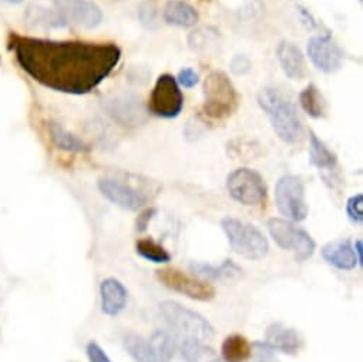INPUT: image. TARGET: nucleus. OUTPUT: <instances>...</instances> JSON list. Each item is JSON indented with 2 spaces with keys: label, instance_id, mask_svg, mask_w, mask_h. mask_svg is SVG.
<instances>
[{
  "label": "nucleus",
  "instance_id": "6e6552de",
  "mask_svg": "<svg viewBox=\"0 0 363 362\" xmlns=\"http://www.w3.org/2000/svg\"><path fill=\"white\" fill-rule=\"evenodd\" d=\"M268 230L277 246L282 250L295 253V258L299 263L306 261L315 253L316 244L313 238L305 230L295 227L288 220L271 219L268 221Z\"/></svg>",
  "mask_w": 363,
  "mask_h": 362
},
{
  "label": "nucleus",
  "instance_id": "4468645a",
  "mask_svg": "<svg viewBox=\"0 0 363 362\" xmlns=\"http://www.w3.org/2000/svg\"><path fill=\"white\" fill-rule=\"evenodd\" d=\"M107 113L123 126H140L147 120L141 100L133 94L116 96L106 103Z\"/></svg>",
  "mask_w": 363,
  "mask_h": 362
},
{
  "label": "nucleus",
  "instance_id": "dca6fc26",
  "mask_svg": "<svg viewBox=\"0 0 363 362\" xmlns=\"http://www.w3.org/2000/svg\"><path fill=\"white\" fill-rule=\"evenodd\" d=\"M277 57L282 72L291 80H302L306 77L305 57L295 43L282 40L277 48Z\"/></svg>",
  "mask_w": 363,
  "mask_h": 362
},
{
  "label": "nucleus",
  "instance_id": "f8f14e48",
  "mask_svg": "<svg viewBox=\"0 0 363 362\" xmlns=\"http://www.w3.org/2000/svg\"><path fill=\"white\" fill-rule=\"evenodd\" d=\"M56 13L63 22H70L84 29H94L103 21V13L90 0H53Z\"/></svg>",
  "mask_w": 363,
  "mask_h": 362
},
{
  "label": "nucleus",
  "instance_id": "b1692460",
  "mask_svg": "<svg viewBox=\"0 0 363 362\" xmlns=\"http://www.w3.org/2000/svg\"><path fill=\"white\" fill-rule=\"evenodd\" d=\"M299 103L303 111L313 119H323L326 116V102L320 90L313 84H308L299 94Z\"/></svg>",
  "mask_w": 363,
  "mask_h": 362
},
{
  "label": "nucleus",
  "instance_id": "f257e3e1",
  "mask_svg": "<svg viewBox=\"0 0 363 362\" xmlns=\"http://www.w3.org/2000/svg\"><path fill=\"white\" fill-rule=\"evenodd\" d=\"M8 45L33 80L50 90L76 96L99 87L121 60V50L114 43L49 40L12 32Z\"/></svg>",
  "mask_w": 363,
  "mask_h": 362
},
{
  "label": "nucleus",
  "instance_id": "f3484780",
  "mask_svg": "<svg viewBox=\"0 0 363 362\" xmlns=\"http://www.w3.org/2000/svg\"><path fill=\"white\" fill-rule=\"evenodd\" d=\"M101 309L108 317L118 315L127 305L128 291L116 278H106L100 284Z\"/></svg>",
  "mask_w": 363,
  "mask_h": 362
},
{
  "label": "nucleus",
  "instance_id": "f704fd0d",
  "mask_svg": "<svg viewBox=\"0 0 363 362\" xmlns=\"http://www.w3.org/2000/svg\"><path fill=\"white\" fill-rule=\"evenodd\" d=\"M155 213H157L155 209H147V210H144V212L138 216V219H137L135 230H137V231H144V230L147 229L148 223L151 221V219L154 217Z\"/></svg>",
  "mask_w": 363,
  "mask_h": 362
},
{
  "label": "nucleus",
  "instance_id": "473e14b6",
  "mask_svg": "<svg viewBox=\"0 0 363 362\" xmlns=\"http://www.w3.org/2000/svg\"><path fill=\"white\" fill-rule=\"evenodd\" d=\"M199 80H200L199 73H197L196 70L190 69V67L181 70V72L178 73V77H177V83H178L179 86L186 87V89H191V87L197 86V84H199Z\"/></svg>",
  "mask_w": 363,
  "mask_h": 362
},
{
  "label": "nucleus",
  "instance_id": "39448f33",
  "mask_svg": "<svg viewBox=\"0 0 363 362\" xmlns=\"http://www.w3.org/2000/svg\"><path fill=\"white\" fill-rule=\"evenodd\" d=\"M203 111L210 119L224 120L238 107L240 97L235 86L224 72H211L204 80Z\"/></svg>",
  "mask_w": 363,
  "mask_h": 362
},
{
  "label": "nucleus",
  "instance_id": "cd10ccee",
  "mask_svg": "<svg viewBox=\"0 0 363 362\" xmlns=\"http://www.w3.org/2000/svg\"><path fill=\"white\" fill-rule=\"evenodd\" d=\"M138 16H140V21H141L144 28L151 29V31L157 29V26H158V11H157V6L154 4L144 2L140 6Z\"/></svg>",
  "mask_w": 363,
  "mask_h": 362
},
{
  "label": "nucleus",
  "instance_id": "a211bd4d",
  "mask_svg": "<svg viewBox=\"0 0 363 362\" xmlns=\"http://www.w3.org/2000/svg\"><path fill=\"white\" fill-rule=\"evenodd\" d=\"M322 257L328 264L339 270H353L357 265L353 246L347 240H339L326 244L322 248Z\"/></svg>",
  "mask_w": 363,
  "mask_h": 362
},
{
  "label": "nucleus",
  "instance_id": "ddd939ff",
  "mask_svg": "<svg viewBox=\"0 0 363 362\" xmlns=\"http://www.w3.org/2000/svg\"><path fill=\"white\" fill-rule=\"evenodd\" d=\"M308 56L313 66L323 73H335L343 65V52L330 35L313 36L308 42Z\"/></svg>",
  "mask_w": 363,
  "mask_h": 362
},
{
  "label": "nucleus",
  "instance_id": "f03ea898",
  "mask_svg": "<svg viewBox=\"0 0 363 362\" xmlns=\"http://www.w3.org/2000/svg\"><path fill=\"white\" fill-rule=\"evenodd\" d=\"M258 106L268 116L277 136L286 144H296L303 137V126L295 104L278 89L264 87L257 97Z\"/></svg>",
  "mask_w": 363,
  "mask_h": 362
},
{
  "label": "nucleus",
  "instance_id": "393cba45",
  "mask_svg": "<svg viewBox=\"0 0 363 362\" xmlns=\"http://www.w3.org/2000/svg\"><path fill=\"white\" fill-rule=\"evenodd\" d=\"M135 251L140 257L154 264H165L171 260V254L157 241L151 238H141L135 243Z\"/></svg>",
  "mask_w": 363,
  "mask_h": 362
},
{
  "label": "nucleus",
  "instance_id": "20e7f679",
  "mask_svg": "<svg viewBox=\"0 0 363 362\" xmlns=\"http://www.w3.org/2000/svg\"><path fill=\"white\" fill-rule=\"evenodd\" d=\"M131 178H114V177H104L99 180V190L103 197H106L110 203L116 204L117 207L128 212H137L148 204V202L157 194L158 187L152 189L148 180H141L137 177L135 185H133L134 175Z\"/></svg>",
  "mask_w": 363,
  "mask_h": 362
},
{
  "label": "nucleus",
  "instance_id": "5701e85b",
  "mask_svg": "<svg viewBox=\"0 0 363 362\" xmlns=\"http://www.w3.org/2000/svg\"><path fill=\"white\" fill-rule=\"evenodd\" d=\"M124 348L135 362H160L150 341L135 332L125 334Z\"/></svg>",
  "mask_w": 363,
  "mask_h": 362
},
{
  "label": "nucleus",
  "instance_id": "c756f323",
  "mask_svg": "<svg viewBox=\"0 0 363 362\" xmlns=\"http://www.w3.org/2000/svg\"><path fill=\"white\" fill-rule=\"evenodd\" d=\"M217 35H211L208 33V31L206 29H201V31H197V32H193L189 38V43H190V48L193 50H197V52H201V50H206L207 49V43L216 40Z\"/></svg>",
  "mask_w": 363,
  "mask_h": 362
},
{
  "label": "nucleus",
  "instance_id": "4c0bfd02",
  "mask_svg": "<svg viewBox=\"0 0 363 362\" xmlns=\"http://www.w3.org/2000/svg\"><path fill=\"white\" fill-rule=\"evenodd\" d=\"M200 2H211V0H200Z\"/></svg>",
  "mask_w": 363,
  "mask_h": 362
},
{
  "label": "nucleus",
  "instance_id": "bb28decb",
  "mask_svg": "<svg viewBox=\"0 0 363 362\" xmlns=\"http://www.w3.org/2000/svg\"><path fill=\"white\" fill-rule=\"evenodd\" d=\"M181 352L189 362H224L218 353L204 344H179Z\"/></svg>",
  "mask_w": 363,
  "mask_h": 362
},
{
  "label": "nucleus",
  "instance_id": "aec40b11",
  "mask_svg": "<svg viewBox=\"0 0 363 362\" xmlns=\"http://www.w3.org/2000/svg\"><path fill=\"white\" fill-rule=\"evenodd\" d=\"M49 134L53 144L60 150L70 151V153H84L90 150V147L82 138H79L77 136H74L66 127H63L56 121H52L49 124Z\"/></svg>",
  "mask_w": 363,
  "mask_h": 362
},
{
  "label": "nucleus",
  "instance_id": "7ed1b4c3",
  "mask_svg": "<svg viewBox=\"0 0 363 362\" xmlns=\"http://www.w3.org/2000/svg\"><path fill=\"white\" fill-rule=\"evenodd\" d=\"M160 315L167 325V331L179 344H204L216 334L214 327L201 314L175 301L161 302Z\"/></svg>",
  "mask_w": 363,
  "mask_h": 362
},
{
  "label": "nucleus",
  "instance_id": "0eeeda50",
  "mask_svg": "<svg viewBox=\"0 0 363 362\" xmlns=\"http://www.w3.org/2000/svg\"><path fill=\"white\" fill-rule=\"evenodd\" d=\"M275 204L288 221H303L309 209L305 200V186L296 175L288 174L278 180L275 187Z\"/></svg>",
  "mask_w": 363,
  "mask_h": 362
},
{
  "label": "nucleus",
  "instance_id": "7c9ffc66",
  "mask_svg": "<svg viewBox=\"0 0 363 362\" xmlns=\"http://www.w3.org/2000/svg\"><path fill=\"white\" fill-rule=\"evenodd\" d=\"M86 353H87L89 362H113L110 356L106 353V351L94 341H90L86 345Z\"/></svg>",
  "mask_w": 363,
  "mask_h": 362
},
{
  "label": "nucleus",
  "instance_id": "4be33fe9",
  "mask_svg": "<svg viewBox=\"0 0 363 362\" xmlns=\"http://www.w3.org/2000/svg\"><path fill=\"white\" fill-rule=\"evenodd\" d=\"M225 362H245L252 353V345L242 335H230L224 339L221 346Z\"/></svg>",
  "mask_w": 363,
  "mask_h": 362
},
{
  "label": "nucleus",
  "instance_id": "423d86ee",
  "mask_svg": "<svg viewBox=\"0 0 363 362\" xmlns=\"http://www.w3.org/2000/svg\"><path fill=\"white\" fill-rule=\"evenodd\" d=\"M221 227L230 246L241 257L248 260H261L268 254V240L255 226L242 223L238 219L227 217L221 221Z\"/></svg>",
  "mask_w": 363,
  "mask_h": 362
},
{
  "label": "nucleus",
  "instance_id": "2f4dec72",
  "mask_svg": "<svg viewBox=\"0 0 363 362\" xmlns=\"http://www.w3.org/2000/svg\"><path fill=\"white\" fill-rule=\"evenodd\" d=\"M252 352H257V362H277L275 351L265 342H255Z\"/></svg>",
  "mask_w": 363,
  "mask_h": 362
},
{
  "label": "nucleus",
  "instance_id": "c85d7f7f",
  "mask_svg": "<svg viewBox=\"0 0 363 362\" xmlns=\"http://www.w3.org/2000/svg\"><path fill=\"white\" fill-rule=\"evenodd\" d=\"M346 214L349 220L354 224H362L363 221V196L354 194L346 203Z\"/></svg>",
  "mask_w": 363,
  "mask_h": 362
},
{
  "label": "nucleus",
  "instance_id": "c9c22d12",
  "mask_svg": "<svg viewBox=\"0 0 363 362\" xmlns=\"http://www.w3.org/2000/svg\"><path fill=\"white\" fill-rule=\"evenodd\" d=\"M353 250H354V254H356V258H357V264L362 265L363 264V243H362V240H357L354 243Z\"/></svg>",
  "mask_w": 363,
  "mask_h": 362
},
{
  "label": "nucleus",
  "instance_id": "58836bf2",
  "mask_svg": "<svg viewBox=\"0 0 363 362\" xmlns=\"http://www.w3.org/2000/svg\"><path fill=\"white\" fill-rule=\"evenodd\" d=\"M359 2H362V0H359Z\"/></svg>",
  "mask_w": 363,
  "mask_h": 362
},
{
  "label": "nucleus",
  "instance_id": "1a4fd4ad",
  "mask_svg": "<svg viewBox=\"0 0 363 362\" xmlns=\"http://www.w3.org/2000/svg\"><path fill=\"white\" fill-rule=\"evenodd\" d=\"M230 196L244 206H259L267 199V185L259 172L242 167L234 170L227 177Z\"/></svg>",
  "mask_w": 363,
  "mask_h": 362
},
{
  "label": "nucleus",
  "instance_id": "2eb2a0df",
  "mask_svg": "<svg viewBox=\"0 0 363 362\" xmlns=\"http://www.w3.org/2000/svg\"><path fill=\"white\" fill-rule=\"evenodd\" d=\"M265 344H268L274 351H279L286 355H296L301 349L302 339L294 328L286 327L282 322H275L267 329Z\"/></svg>",
  "mask_w": 363,
  "mask_h": 362
},
{
  "label": "nucleus",
  "instance_id": "6ab92c4d",
  "mask_svg": "<svg viewBox=\"0 0 363 362\" xmlns=\"http://www.w3.org/2000/svg\"><path fill=\"white\" fill-rule=\"evenodd\" d=\"M164 22L178 28H191L199 22V13L184 0H169L162 11Z\"/></svg>",
  "mask_w": 363,
  "mask_h": 362
},
{
  "label": "nucleus",
  "instance_id": "e433bc0d",
  "mask_svg": "<svg viewBox=\"0 0 363 362\" xmlns=\"http://www.w3.org/2000/svg\"><path fill=\"white\" fill-rule=\"evenodd\" d=\"M5 2L12 4V5H19V4H22V2H23V0H5Z\"/></svg>",
  "mask_w": 363,
  "mask_h": 362
},
{
  "label": "nucleus",
  "instance_id": "72a5a7b5",
  "mask_svg": "<svg viewBox=\"0 0 363 362\" xmlns=\"http://www.w3.org/2000/svg\"><path fill=\"white\" fill-rule=\"evenodd\" d=\"M251 69V63L245 56H237L231 62V70L235 75H244Z\"/></svg>",
  "mask_w": 363,
  "mask_h": 362
},
{
  "label": "nucleus",
  "instance_id": "9b49d317",
  "mask_svg": "<svg viewBox=\"0 0 363 362\" xmlns=\"http://www.w3.org/2000/svg\"><path fill=\"white\" fill-rule=\"evenodd\" d=\"M157 278L167 288L183 294L191 300L197 301H210L216 297V288L196 277H191L177 268H161L157 271Z\"/></svg>",
  "mask_w": 363,
  "mask_h": 362
},
{
  "label": "nucleus",
  "instance_id": "a878e982",
  "mask_svg": "<svg viewBox=\"0 0 363 362\" xmlns=\"http://www.w3.org/2000/svg\"><path fill=\"white\" fill-rule=\"evenodd\" d=\"M191 268L207 278L214 280H224V278H234L241 274V270L237 264H234L231 260H225L220 267H213L207 264H193Z\"/></svg>",
  "mask_w": 363,
  "mask_h": 362
},
{
  "label": "nucleus",
  "instance_id": "9d476101",
  "mask_svg": "<svg viewBox=\"0 0 363 362\" xmlns=\"http://www.w3.org/2000/svg\"><path fill=\"white\" fill-rule=\"evenodd\" d=\"M150 111L161 119H175L183 111L184 96L172 75H161L151 92L148 102Z\"/></svg>",
  "mask_w": 363,
  "mask_h": 362
},
{
  "label": "nucleus",
  "instance_id": "412c9836",
  "mask_svg": "<svg viewBox=\"0 0 363 362\" xmlns=\"http://www.w3.org/2000/svg\"><path fill=\"white\" fill-rule=\"evenodd\" d=\"M309 160L312 165L323 171H332L337 164L335 153L313 131L309 133Z\"/></svg>",
  "mask_w": 363,
  "mask_h": 362
}]
</instances>
